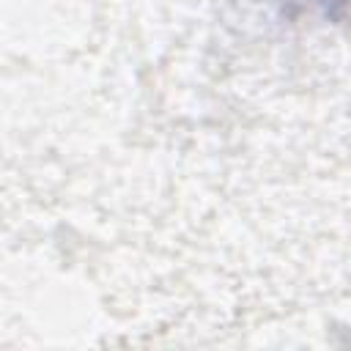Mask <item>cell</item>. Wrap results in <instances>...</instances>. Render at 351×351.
<instances>
[{"label": "cell", "mask_w": 351, "mask_h": 351, "mask_svg": "<svg viewBox=\"0 0 351 351\" xmlns=\"http://www.w3.org/2000/svg\"><path fill=\"white\" fill-rule=\"evenodd\" d=\"M299 3L321 5V8H337V5H351V0H299Z\"/></svg>", "instance_id": "cell-1"}]
</instances>
